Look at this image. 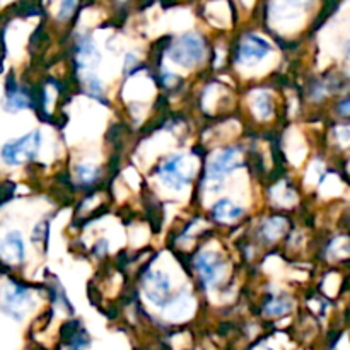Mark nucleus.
<instances>
[{
  "label": "nucleus",
  "instance_id": "dca6fc26",
  "mask_svg": "<svg viewBox=\"0 0 350 350\" xmlns=\"http://www.w3.org/2000/svg\"><path fill=\"white\" fill-rule=\"evenodd\" d=\"M291 308H293V303L289 299H286V297H272V299L267 301L263 311L267 314H270V317H279V314L287 313Z\"/></svg>",
  "mask_w": 350,
  "mask_h": 350
},
{
  "label": "nucleus",
  "instance_id": "f03ea898",
  "mask_svg": "<svg viewBox=\"0 0 350 350\" xmlns=\"http://www.w3.org/2000/svg\"><path fill=\"white\" fill-rule=\"evenodd\" d=\"M41 147V133L38 130L27 133V135L21 137V139L9 140L5 146L2 147V159L5 161V164L10 166H17V164H23L26 161H34L38 157Z\"/></svg>",
  "mask_w": 350,
  "mask_h": 350
},
{
  "label": "nucleus",
  "instance_id": "f257e3e1",
  "mask_svg": "<svg viewBox=\"0 0 350 350\" xmlns=\"http://www.w3.org/2000/svg\"><path fill=\"white\" fill-rule=\"evenodd\" d=\"M167 55L174 64L181 67H193L200 64L205 57L204 38L195 33L183 34L178 40H173V43L167 48Z\"/></svg>",
  "mask_w": 350,
  "mask_h": 350
},
{
  "label": "nucleus",
  "instance_id": "412c9836",
  "mask_svg": "<svg viewBox=\"0 0 350 350\" xmlns=\"http://www.w3.org/2000/svg\"><path fill=\"white\" fill-rule=\"evenodd\" d=\"M14 193V185L12 183H3L0 185V207L12 197Z\"/></svg>",
  "mask_w": 350,
  "mask_h": 350
},
{
  "label": "nucleus",
  "instance_id": "4468645a",
  "mask_svg": "<svg viewBox=\"0 0 350 350\" xmlns=\"http://www.w3.org/2000/svg\"><path fill=\"white\" fill-rule=\"evenodd\" d=\"M310 0H272L270 2V12L277 17L287 16V12H296V10L304 9Z\"/></svg>",
  "mask_w": 350,
  "mask_h": 350
},
{
  "label": "nucleus",
  "instance_id": "7ed1b4c3",
  "mask_svg": "<svg viewBox=\"0 0 350 350\" xmlns=\"http://www.w3.org/2000/svg\"><path fill=\"white\" fill-rule=\"evenodd\" d=\"M31 303L29 289H27L24 284L19 282H10L7 284V287L3 289L2 296V310L5 311L7 314H10L16 320H21L23 318V313L21 311L26 310Z\"/></svg>",
  "mask_w": 350,
  "mask_h": 350
},
{
  "label": "nucleus",
  "instance_id": "39448f33",
  "mask_svg": "<svg viewBox=\"0 0 350 350\" xmlns=\"http://www.w3.org/2000/svg\"><path fill=\"white\" fill-rule=\"evenodd\" d=\"M183 156H173L157 167V174L166 187L181 190L185 185L190 183V176L183 171Z\"/></svg>",
  "mask_w": 350,
  "mask_h": 350
},
{
  "label": "nucleus",
  "instance_id": "4be33fe9",
  "mask_svg": "<svg viewBox=\"0 0 350 350\" xmlns=\"http://www.w3.org/2000/svg\"><path fill=\"white\" fill-rule=\"evenodd\" d=\"M44 228V222L43 224H40L38 228H34V234H33V241L38 243V241H46V231H43Z\"/></svg>",
  "mask_w": 350,
  "mask_h": 350
},
{
  "label": "nucleus",
  "instance_id": "6ab92c4d",
  "mask_svg": "<svg viewBox=\"0 0 350 350\" xmlns=\"http://www.w3.org/2000/svg\"><path fill=\"white\" fill-rule=\"evenodd\" d=\"M77 2L79 0H62L60 10H58V19L60 21L68 19V17L74 14L75 7H77Z\"/></svg>",
  "mask_w": 350,
  "mask_h": 350
},
{
  "label": "nucleus",
  "instance_id": "0eeeda50",
  "mask_svg": "<svg viewBox=\"0 0 350 350\" xmlns=\"http://www.w3.org/2000/svg\"><path fill=\"white\" fill-rule=\"evenodd\" d=\"M34 106V98L31 91L24 85L17 84L14 75H9L5 82V109L9 111H21Z\"/></svg>",
  "mask_w": 350,
  "mask_h": 350
},
{
  "label": "nucleus",
  "instance_id": "9b49d317",
  "mask_svg": "<svg viewBox=\"0 0 350 350\" xmlns=\"http://www.w3.org/2000/svg\"><path fill=\"white\" fill-rule=\"evenodd\" d=\"M62 340L67 345V350H85L91 345L88 332L81 327L77 320L68 321L62 328Z\"/></svg>",
  "mask_w": 350,
  "mask_h": 350
},
{
  "label": "nucleus",
  "instance_id": "f3484780",
  "mask_svg": "<svg viewBox=\"0 0 350 350\" xmlns=\"http://www.w3.org/2000/svg\"><path fill=\"white\" fill-rule=\"evenodd\" d=\"M85 88H88L89 96L96 98L98 101L106 103V99L103 98V85L96 75H88V77H85Z\"/></svg>",
  "mask_w": 350,
  "mask_h": 350
},
{
  "label": "nucleus",
  "instance_id": "423d86ee",
  "mask_svg": "<svg viewBox=\"0 0 350 350\" xmlns=\"http://www.w3.org/2000/svg\"><path fill=\"white\" fill-rule=\"evenodd\" d=\"M238 159L239 149H236V147H228V149L221 150L208 164L207 180H222L226 174L232 173L239 166Z\"/></svg>",
  "mask_w": 350,
  "mask_h": 350
},
{
  "label": "nucleus",
  "instance_id": "20e7f679",
  "mask_svg": "<svg viewBox=\"0 0 350 350\" xmlns=\"http://www.w3.org/2000/svg\"><path fill=\"white\" fill-rule=\"evenodd\" d=\"M270 50L272 48H270V44L263 38L255 36V34H248L239 43L236 60H238V64L243 65L258 64L262 58H265L269 55Z\"/></svg>",
  "mask_w": 350,
  "mask_h": 350
},
{
  "label": "nucleus",
  "instance_id": "ddd939ff",
  "mask_svg": "<svg viewBox=\"0 0 350 350\" xmlns=\"http://www.w3.org/2000/svg\"><path fill=\"white\" fill-rule=\"evenodd\" d=\"M243 214V208L241 207H236L231 200L224 198V200H219L217 204L212 207V217L215 221H231V219H238L241 217Z\"/></svg>",
  "mask_w": 350,
  "mask_h": 350
},
{
  "label": "nucleus",
  "instance_id": "1a4fd4ad",
  "mask_svg": "<svg viewBox=\"0 0 350 350\" xmlns=\"http://www.w3.org/2000/svg\"><path fill=\"white\" fill-rule=\"evenodd\" d=\"M195 267H197V272L200 275V279L204 280V284L212 286L219 280L222 272V260L221 256L215 255V253L205 252L202 255L197 256L195 260Z\"/></svg>",
  "mask_w": 350,
  "mask_h": 350
},
{
  "label": "nucleus",
  "instance_id": "b1692460",
  "mask_svg": "<svg viewBox=\"0 0 350 350\" xmlns=\"http://www.w3.org/2000/svg\"><path fill=\"white\" fill-rule=\"evenodd\" d=\"M64 296H65V294L62 293L60 289H58V293H55V296H53V297H64ZM62 303H64L65 306H67V310L70 311V313H72V306H70V304H68V301H67V299H64V301H62Z\"/></svg>",
  "mask_w": 350,
  "mask_h": 350
},
{
  "label": "nucleus",
  "instance_id": "aec40b11",
  "mask_svg": "<svg viewBox=\"0 0 350 350\" xmlns=\"http://www.w3.org/2000/svg\"><path fill=\"white\" fill-rule=\"evenodd\" d=\"M256 105L260 106L258 111L262 118H269V116L272 115V103H270V98L267 94L260 96V98L256 99Z\"/></svg>",
  "mask_w": 350,
  "mask_h": 350
},
{
  "label": "nucleus",
  "instance_id": "5701e85b",
  "mask_svg": "<svg viewBox=\"0 0 350 350\" xmlns=\"http://www.w3.org/2000/svg\"><path fill=\"white\" fill-rule=\"evenodd\" d=\"M349 105H350L349 99H344V101H342V105L338 106V109H337V111L340 113V115L344 116V118H347V115H349Z\"/></svg>",
  "mask_w": 350,
  "mask_h": 350
},
{
  "label": "nucleus",
  "instance_id": "9d476101",
  "mask_svg": "<svg viewBox=\"0 0 350 350\" xmlns=\"http://www.w3.org/2000/svg\"><path fill=\"white\" fill-rule=\"evenodd\" d=\"M99 51L89 36H79L75 41V64L81 68H94L99 64Z\"/></svg>",
  "mask_w": 350,
  "mask_h": 350
},
{
  "label": "nucleus",
  "instance_id": "6e6552de",
  "mask_svg": "<svg viewBox=\"0 0 350 350\" xmlns=\"http://www.w3.org/2000/svg\"><path fill=\"white\" fill-rule=\"evenodd\" d=\"M144 291L154 304L166 306L171 291L170 279L163 272H149L144 279Z\"/></svg>",
  "mask_w": 350,
  "mask_h": 350
},
{
  "label": "nucleus",
  "instance_id": "f8f14e48",
  "mask_svg": "<svg viewBox=\"0 0 350 350\" xmlns=\"http://www.w3.org/2000/svg\"><path fill=\"white\" fill-rule=\"evenodd\" d=\"M0 260L24 262V241L19 231H10L0 241Z\"/></svg>",
  "mask_w": 350,
  "mask_h": 350
},
{
  "label": "nucleus",
  "instance_id": "a211bd4d",
  "mask_svg": "<svg viewBox=\"0 0 350 350\" xmlns=\"http://www.w3.org/2000/svg\"><path fill=\"white\" fill-rule=\"evenodd\" d=\"M19 14L24 17L38 16L41 14V0H21Z\"/></svg>",
  "mask_w": 350,
  "mask_h": 350
},
{
  "label": "nucleus",
  "instance_id": "2eb2a0df",
  "mask_svg": "<svg viewBox=\"0 0 350 350\" xmlns=\"http://www.w3.org/2000/svg\"><path fill=\"white\" fill-rule=\"evenodd\" d=\"M75 174H77V181L81 187H91L101 176V170L92 164H79L75 166Z\"/></svg>",
  "mask_w": 350,
  "mask_h": 350
}]
</instances>
